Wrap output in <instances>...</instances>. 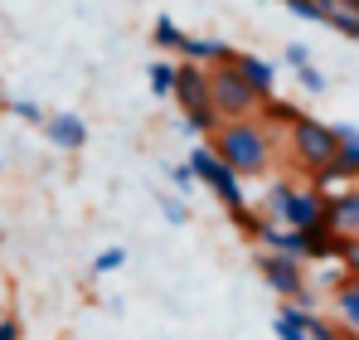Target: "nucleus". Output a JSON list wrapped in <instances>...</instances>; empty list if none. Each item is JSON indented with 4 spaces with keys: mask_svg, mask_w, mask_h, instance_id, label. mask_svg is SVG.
Instances as JSON below:
<instances>
[{
    "mask_svg": "<svg viewBox=\"0 0 359 340\" xmlns=\"http://www.w3.org/2000/svg\"><path fill=\"white\" fill-rule=\"evenodd\" d=\"M325 25H330L335 34H345V39H355V44H359V15H350V10H340V5H330Z\"/></svg>",
    "mask_w": 359,
    "mask_h": 340,
    "instance_id": "nucleus-21",
    "label": "nucleus"
},
{
    "mask_svg": "<svg viewBox=\"0 0 359 340\" xmlns=\"http://www.w3.org/2000/svg\"><path fill=\"white\" fill-rule=\"evenodd\" d=\"M335 263H340V273H345L350 282H359V238H345V243H340V258H335Z\"/></svg>",
    "mask_w": 359,
    "mask_h": 340,
    "instance_id": "nucleus-23",
    "label": "nucleus"
},
{
    "mask_svg": "<svg viewBox=\"0 0 359 340\" xmlns=\"http://www.w3.org/2000/svg\"><path fill=\"white\" fill-rule=\"evenodd\" d=\"M229 63L238 68V78L252 88V93H257V98H262V103H267V98H277V68H272L267 58H257V54H233Z\"/></svg>",
    "mask_w": 359,
    "mask_h": 340,
    "instance_id": "nucleus-12",
    "label": "nucleus"
},
{
    "mask_svg": "<svg viewBox=\"0 0 359 340\" xmlns=\"http://www.w3.org/2000/svg\"><path fill=\"white\" fill-rule=\"evenodd\" d=\"M330 126H335V166L359 185V126L350 122H330Z\"/></svg>",
    "mask_w": 359,
    "mask_h": 340,
    "instance_id": "nucleus-14",
    "label": "nucleus"
},
{
    "mask_svg": "<svg viewBox=\"0 0 359 340\" xmlns=\"http://www.w3.org/2000/svg\"><path fill=\"white\" fill-rule=\"evenodd\" d=\"M297 83L306 88V93H316V98H320V93L330 88V83H325V73H320L316 63H306V68H297Z\"/></svg>",
    "mask_w": 359,
    "mask_h": 340,
    "instance_id": "nucleus-26",
    "label": "nucleus"
},
{
    "mask_svg": "<svg viewBox=\"0 0 359 340\" xmlns=\"http://www.w3.org/2000/svg\"><path fill=\"white\" fill-rule=\"evenodd\" d=\"M272 336L277 340H306V331H301V321H297V311L282 301L277 306V316H272Z\"/></svg>",
    "mask_w": 359,
    "mask_h": 340,
    "instance_id": "nucleus-19",
    "label": "nucleus"
},
{
    "mask_svg": "<svg viewBox=\"0 0 359 340\" xmlns=\"http://www.w3.org/2000/svg\"><path fill=\"white\" fill-rule=\"evenodd\" d=\"M325 224L340 238H359V185H340L325 195Z\"/></svg>",
    "mask_w": 359,
    "mask_h": 340,
    "instance_id": "nucleus-7",
    "label": "nucleus"
},
{
    "mask_svg": "<svg viewBox=\"0 0 359 340\" xmlns=\"http://www.w3.org/2000/svg\"><path fill=\"white\" fill-rule=\"evenodd\" d=\"M44 136H49V146H59V151H83V146H88V122L78 112H49L44 117Z\"/></svg>",
    "mask_w": 359,
    "mask_h": 340,
    "instance_id": "nucleus-11",
    "label": "nucleus"
},
{
    "mask_svg": "<svg viewBox=\"0 0 359 340\" xmlns=\"http://www.w3.org/2000/svg\"><path fill=\"white\" fill-rule=\"evenodd\" d=\"M257 112H267L272 122H287V126H292V122L301 117V107H297V103H282V98H267V103H262Z\"/></svg>",
    "mask_w": 359,
    "mask_h": 340,
    "instance_id": "nucleus-24",
    "label": "nucleus"
},
{
    "mask_svg": "<svg viewBox=\"0 0 359 340\" xmlns=\"http://www.w3.org/2000/svg\"><path fill=\"white\" fill-rule=\"evenodd\" d=\"M156 204H161V214L170 219V224H189V209H184V200H175V195H156Z\"/></svg>",
    "mask_w": 359,
    "mask_h": 340,
    "instance_id": "nucleus-25",
    "label": "nucleus"
},
{
    "mask_svg": "<svg viewBox=\"0 0 359 340\" xmlns=\"http://www.w3.org/2000/svg\"><path fill=\"white\" fill-rule=\"evenodd\" d=\"M180 39H184V30H180L170 15H161V20L151 25V44H156L161 54H175V49H180Z\"/></svg>",
    "mask_w": 359,
    "mask_h": 340,
    "instance_id": "nucleus-18",
    "label": "nucleus"
},
{
    "mask_svg": "<svg viewBox=\"0 0 359 340\" xmlns=\"http://www.w3.org/2000/svg\"><path fill=\"white\" fill-rule=\"evenodd\" d=\"M248 238H257V248H262V253H282V258H297V263H306V243H301L297 228H287V224L257 219V224L248 228Z\"/></svg>",
    "mask_w": 359,
    "mask_h": 340,
    "instance_id": "nucleus-8",
    "label": "nucleus"
},
{
    "mask_svg": "<svg viewBox=\"0 0 359 340\" xmlns=\"http://www.w3.org/2000/svg\"><path fill=\"white\" fill-rule=\"evenodd\" d=\"M5 112H15L20 122H29V126H44V107H39L34 98H10V103H5Z\"/></svg>",
    "mask_w": 359,
    "mask_h": 340,
    "instance_id": "nucleus-22",
    "label": "nucleus"
},
{
    "mask_svg": "<svg viewBox=\"0 0 359 340\" xmlns=\"http://www.w3.org/2000/svg\"><path fill=\"white\" fill-rule=\"evenodd\" d=\"M180 103V112L194 117V122H214L219 126V117L209 107V68H199V63H175V93H170Z\"/></svg>",
    "mask_w": 359,
    "mask_h": 340,
    "instance_id": "nucleus-6",
    "label": "nucleus"
},
{
    "mask_svg": "<svg viewBox=\"0 0 359 340\" xmlns=\"http://www.w3.org/2000/svg\"><path fill=\"white\" fill-rule=\"evenodd\" d=\"M180 63H199V68H219V63H229L233 49L224 44V39H214V34H184L180 39Z\"/></svg>",
    "mask_w": 359,
    "mask_h": 340,
    "instance_id": "nucleus-10",
    "label": "nucleus"
},
{
    "mask_svg": "<svg viewBox=\"0 0 359 340\" xmlns=\"http://www.w3.org/2000/svg\"><path fill=\"white\" fill-rule=\"evenodd\" d=\"M301 243H306V263H335L345 238H340L330 224H316V228H306V233H301Z\"/></svg>",
    "mask_w": 359,
    "mask_h": 340,
    "instance_id": "nucleus-13",
    "label": "nucleus"
},
{
    "mask_svg": "<svg viewBox=\"0 0 359 340\" xmlns=\"http://www.w3.org/2000/svg\"><path fill=\"white\" fill-rule=\"evenodd\" d=\"M282 224L297 228V233L325 224V195H320L316 185H297V190H292V204H287V214H282Z\"/></svg>",
    "mask_w": 359,
    "mask_h": 340,
    "instance_id": "nucleus-9",
    "label": "nucleus"
},
{
    "mask_svg": "<svg viewBox=\"0 0 359 340\" xmlns=\"http://www.w3.org/2000/svg\"><path fill=\"white\" fill-rule=\"evenodd\" d=\"M209 107L219 122H238V117H257L262 98L238 78L233 63H219V68H209Z\"/></svg>",
    "mask_w": 359,
    "mask_h": 340,
    "instance_id": "nucleus-4",
    "label": "nucleus"
},
{
    "mask_svg": "<svg viewBox=\"0 0 359 340\" xmlns=\"http://www.w3.org/2000/svg\"><path fill=\"white\" fill-rule=\"evenodd\" d=\"M209 146H214V156L233 170L238 180L267 175V170H272V156H277V136H272L267 122H257V117L219 122V131L209 136Z\"/></svg>",
    "mask_w": 359,
    "mask_h": 340,
    "instance_id": "nucleus-1",
    "label": "nucleus"
},
{
    "mask_svg": "<svg viewBox=\"0 0 359 340\" xmlns=\"http://www.w3.org/2000/svg\"><path fill=\"white\" fill-rule=\"evenodd\" d=\"M257 277L277 292V301H297V306H311V282H306V263L297 258H282V253H257Z\"/></svg>",
    "mask_w": 359,
    "mask_h": 340,
    "instance_id": "nucleus-5",
    "label": "nucleus"
},
{
    "mask_svg": "<svg viewBox=\"0 0 359 340\" xmlns=\"http://www.w3.org/2000/svg\"><path fill=\"white\" fill-rule=\"evenodd\" d=\"M330 301H335V321H340V331H345V336H359V287L355 282H340Z\"/></svg>",
    "mask_w": 359,
    "mask_h": 340,
    "instance_id": "nucleus-15",
    "label": "nucleus"
},
{
    "mask_svg": "<svg viewBox=\"0 0 359 340\" xmlns=\"http://www.w3.org/2000/svg\"><path fill=\"white\" fill-rule=\"evenodd\" d=\"M165 175H170V185H175L180 195H189V190H194V175H189V166H165Z\"/></svg>",
    "mask_w": 359,
    "mask_h": 340,
    "instance_id": "nucleus-27",
    "label": "nucleus"
},
{
    "mask_svg": "<svg viewBox=\"0 0 359 340\" xmlns=\"http://www.w3.org/2000/svg\"><path fill=\"white\" fill-rule=\"evenodd\" d=\"M292 190H297L292 180H272V185H267L262 209H267V219H272V224H282V214H287V204H292Z\"/></svg>",
    "mask_w": 359,
    "mask_h": 340,
    "instance_id": "nucleus-17",
    "label": "nucleus"
},
{
    "mask_svg": "<svg viewBox=\"0 0 359 340\" xmlns=\"http://www.w3.org/2000/svg\"><path fill=\"white\" fill-rule=\"evenodd\" d=\"M287 151H292V161H297L306 175H316L320 166H330L335 161V126L330 122H320V117H306L301 112L292 126H287Z\"/></svg>",
    "mask_w": 359,
    "mask_h": 340,
    "instance_id": "nucleus-3",
    "label": "nucleus"
},
{
    "mask_svg": "<svg viewBox=\"0 0 359 340\" xmlns=\"http://www.w3.org/2000/svg\"><path fill=\"white\" fill-rule=\"evenodd\" d=\"M0 340H20V321L15 316H0Z\"/></svg>",
    "mask_w": 359,
    "mask_h": 340,
    "instance_id": "nucleus-29",
    "label": "nucleus"
},
{
    "mask_svg": "<svg viewBox=\"0 0 359 340\" xmlns=\"http://www.w3.org/2000/svg\"><path fill=\"white\" fill-rule=\"evenodd\" d=\"M355 287H359V282H355Z\"/></svg>",
    "mask_w": 359,
    "mask_h": 340,
    "instance_id": "nucleus-30",
    "label": "nucleus"
},
{
    "mask_svg": "<svg viewBox=\"0 0 359 340\" xmlns=\"http://www.w3.org/2000/svg\"><path fill=\"white\" fill-rule=\"evenodd\" d=\"M146 88H151L156 98H170V93H175V58H151V68H146Z\"/></svg>",
    "mask_w": 359,
    "mask_h": 340,
    "instance_id": "nucleus-16",
    "label": "nucleus"
},
{
    "mask_svg": "<svg viewBox=\"0 0 359 340\" xmlns=\"http://www.w3.org/2000/svg\"><path fill=\"white\" fill-rule=\"evenodd\" d=\"M117 268H126V248L112 243V248H102L97 258H93V277H112Z\"/></svg>",
    "mask_w": 359,
    "mask_h": 340,
    "instance_id": "nucleus-20",
    "label": "nucleus"
},
{
    "mask_svg": "<svg viewBox=\"0 0 359 340\" xmlns=\"http://www.w3.org/2000/svg\"><path fill=\"white\" fill-rule=\"evenodd\" d=\"M287 63H292V68H306V63H311V49H306V44H287Z\"/></svg>",
    "mask_w": 359,
    "mask_h": 340,
    "instance_id": "nucleus-28",
    "label": "nucleus"
},
{
    "mask_svg": "<svg viewBox=\"0 0 359 340\" xmlns=\"http://www.w3.org/2000/svg\"><path fill=\"white\" fill-rule=\"evenodd\" d=\"M189 175H194V185H204L229 214H238V209H248V190H243V180L233 175V170L224 166L219 156H214V146L209 141H194V151H189Z\"/></svg>",
    "mask_w": 359,
    "mask_h": 340,
    "instance_id": "nucleus-2",
    "label": "nucleus"
}]
</instances>
